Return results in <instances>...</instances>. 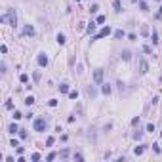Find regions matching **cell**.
<instances>
[{"label":"cell","mask_w":162,"mask_h":162,"mask_svg":"<svg viewBox=\"0 0 162 162\" xmlns=\"http://www.w3.org/2000/svg\"><path fill=\"white\" fill-rule=\"evenodd\" d=\"M6 21H8L12 27H15V25H17V15H15V12H13V10H8V12H6Z\"/></svg>","instance_id":"cell-1"},{"label":"cell","mask_w":162,"mask_h":162,"mask_svg":"<svg viewBox=\"0 0 162 162\" xmlns=\"http://www.w3.org/2000/svg\"><path fill=\"white\" fill-rule=\"evenodd\" d=\"M46 124H48V122H46L44 118H34V124H32V126H34L36 132H44V130H46Z\"/></svg>","instance_id":"cell-2"},{"label":"cell","mask_w":162,"mask_h":162,"mask_svg":"<svg viewBox=\"0 0 162 162\" xmlns=\"http://www.w3.org/2000/svg\"><path fill=\"white\" fill-rule=\"evenodd\" d=\"M93 82L95 84H101L103 82V69H95L93 71Z\"/></svg>","instance_id":"cell-3"},{"label":"cell","mask_w":162,"mask_h":162,"mask_svg":"<svg viewBox=\"0 0 162 162\" xmlns=\"http://www.w3.org/2000/svg\"><path fill=\"white\" fill-rule=\"evenodd\" d=\"M139 73H141V75H147V73H149V63H147L145 59L139 61Z\"/></svg>","instance_id":"cell-4"},{"label":"cell","mask_w":162,"mask_h":162,"mask_svg":"<svg viewBox=\"0 0 162 162\" xmlns=\"http://www.w3.org/2000/svg\"><path fill=\"white\" fill-rule=\"evenodd\" d=\"M109 34H111V27H103L97 34H95V36H93V38L97 40V38H103V36H109Z\"/></svg>","instance_id":"cell-5"},{"label":"cell","mask_w":162,"mask_h":162,"mask_svg":"<svg viewBox=\"0 0 162 162\" xmlns=\"http://www.w3.org/2000/svg\"><path fill=\"white\" fill-rule=\"evenodd\" d=\"M36 61H38V65H40V67H46V65H48V57H46V54H38Z\"/></svg>","instance_id":"cell-6"},{"label":"cell","mask_w":162,"mask_h":162,"mask_svg":"<svg viewBox=\"0 0 162 162\" xmlns=\"http://www.w3.org/2000/svg\"><path fill=\"white\" fill-rule=\"evenodd\" d=\"M112 8H114L116 12H122V4H120V0H114V2H112Z\"/></svg>","instance_id":"cell-7"},{"label":"cell","mask_w":162,"mask_h":162,"mask_svg":"<svg viewBox=\"0 0 162 162\" xmlns=\"http://www.w3.org/2000/svg\"><path fill=\"white\" fill-rule=\"evenodd\" d=\"M122 59H124V61H130V59H132V54H130L128 50H124V52H122Z\"/></svg>","instance_id":"cell-8"},{"label":"cell","mask_w":162,"mask_h":162,"mask_svg":"<svg viewBox=\"0 0 162 162\" xmlns=\"http://www.w3.org/2000/svg\"><path fill=\"white\" fill-rule=\"evenodd\" d=\"M143 151H145V145H139V147H135V155H137V156H139V155H143Z\"/></svg>","instance_id":"cell-9"},{"label":"cell","mask_w":162,"mask_h":162,"mask_svg":"<svg viewBox=\"0 0 162 162\" xmlns=\"http://www.w3.org/2000/svg\"><path fill=\"white\" fill-rule=\"evenodd\" d=\"M59 92H61V93H67V92H69V84H61V86H59Z\"/></svg>","instance_id":"cell-10"},{"label":"cell","mask_w":162,"mask_h":162,"mask_svg":"<svg viewBox=\"0 0 162 162\" xmlns=\"http://www.w3.org/2000/svg\"><path fill=\"white\" fill-rule=\"evenodd\" d=\"M23 32H25V34H31V36H32V34H34V29L31 27V25H27V27H25V31H23Z\"/></svg>","instance_id":"cell-11"},{"label":"cell","mask_w":162,"mask_h":162,"mask_svg":"<svg viewBox=\"0 0 162 162\" xmlns=\"http://www.w3.org/2000/svg\"><path fill=\"white\" fill-rule=\"evenodd\" d=\"M101 92H103L105 95H109V93H111V86H109V84H105V86L101 88Z\"/></svg>","instance_id":"cell-12"},{"label":"cell","mask_w":162,"mask_h":162,"mask_svg":"<svg viewBox=\"0 0 162 162\" xmlns=\"http://www.w3.org/2000/svg\"><path fill=\"white\" fill-rule=\"evenodd\" d=\"M114 36H116V38H122V36H124V31H122V29L114 31Z\"/></svg>","instance_id":"cell-13"},{"label":"cell","mask_w":162,"mask_h":162,"mask_svg":"<svg viewBox=\"0 0 162 162\" xmlns=\"http://www.w3.org/2000/svg\"><path fill=\"white\" fill-rule=\"evenodd\" d=\"M153 44H158V34H156V31H153Z\"/></svg>","instance_id":"cell-14"},{"label":"cell","mask_w":162,"mask_h":162,"mask_svg":"<svg viewBox=\"0 0 162 162\" xmlns=\"http://www.w3.org/2000/svg\"><path fill=\"white\" fill-rule=\"evenodd\" d=\"M57 42L63 46V44H65V36H63V34H57Z\"/></svg>","instance_id":"cell-15"},{"label":"cell","mask_w":162,"mask_h":162,"mask_svg":"<svg viewBox=\"0 0 162 162\" xmlns=\"http://www.w3.org/2000/svg\"><path fill=\"white\" fill-rule=\"evenodd\" d=\"M93 31H95V23H93V21H92V23H90V27H88V32H90V34H92V32H93Z\"/></svg>","instance_id":"cell-16"},{"label":"cell","mask_w":162,"mask_h":162,"mask_svg":"<svg viewBox=\"0 0 162 162\" xmlns=\"http://www.w3.org/2000/svg\"><path fill=\"white\" fill-rule=\"evenodd\" d=\"M141 34H143V36H147V34H149V27H145V25H143V27H141Z\"/></svg>","instance_id":"cell-17"},{"label":"cell","mask_w":162,"mask_h":162,"mask_svg":"<svg viewBox=\"0 0 162 162\" xmlns=\"http://www.w3.org/2000/svg\"><path fill=\"white\" fill-rule=\"evenodd\" d=\"M25 103H27V105H32V103H34V97H32V95H29L27 99H25Z\"/></svg>","instance_id":"cell-18"},{"label":"cell","mask_w":162,"mask_h":162,"mask_svg":"<svg viewBox=\"0 0 162 162\" xmlns=\"http://www.w3.org/2000/svg\"><path fill=\"white\" fill-rule=\"evenodd\" d=\"M139 8H141V12H147V10H149V6H147L145 2H141V4H139Z\"/></svg>","instance_id":"cell-19"},{"label":"cell","mask_w":162,"mask_h":162,"mask_svg":"<svg viewBox=\"0 0 162 162\" xmlns=\"http://www.w3.org/2000/svg\"><path fill=\"white\" fill-rule=\"evenodd\" d=\"M69 97H71V99H76V97H78V92H76V90H75V92H71V93H69Z\"/></svg>","instance_id":"cell-20"},{"label":"cell","mask_w":162,"mask_h":162,"mask_svg":"<svg viewBox=\"0 0 162 162\" xmlns=\"http://www.w3.org/2000/svg\"><path fill=\"white\" fill-rule=\"evenodd\" d=\"M13 118H15V120H19V118H23V114H21L19 111H15V112H13Z\"/></svg>","instance_id":"cell-21"},{"label":"cell","mask_w":162,"mask_h":162,"mask_svg":"<svg viewBox=\"0 0 162 162\" xmlns=\"http://www.w3.org/2000/svg\"><path fill=\"white\" fill-rule=\"evenodd\" d=\"M10 132H12V134H15V132H19V130H17V126H15V124H10Z\"/></svg>","instance_id":"cell-22"},{"label":"cell","mask_w":162,"mask_h":162,"mask_svg":"<svg viewBox=\"0 0 162 162\" xmlns=\"http://www.w3.org/2000/svg\"><path fill=\"white\" fill-rule=\"evenodd\" d=\"M54 137H48V139H46V145H48V147H52V145H54Z\"/></svg>","instance_id":"cell-23"},{"label":"cell","mask_w":162,"mask_h":162,"mask_svg":"<svg viewBox=\"0 0 162 162\" xmlns=\"http://www.w3.org/2000/svg\"><path fill=\"white\" fill-rule=\"evenodd\" d=\"M48 105H50V107H55V105H57V99H50Z\"/></svg>","instance_id":"cell-24"},{"label":"cell","mask_w":162,"mask_h":162,"mask_svg":"<svg viewBox=\"0 0 162 162\" xmlns=\"http://www.w3.org/2000/svg\"><path fill=\"white\" fill-rule=\"evenodd\" d=\"M147 132H155V124H147Z\"/></svg>","instance_id":"cell-25"},{"label":"cell","mask_w":162,"mask_h":162,"mask_svg":"<svg viewBox=\"0 0 162 162\" xmlns=\"http://www.w3.org/2000/svg\"><path fill=\"white\" fill-rule=\"evenodd\" d=\"M31 158H32V160L36 162V160H40V155H38V153H34V155H32V156H31Z\"/></svg>","instance_id":"cell-26"},{"label":"cell","mask_w":162,"mask_h":162,"mask_svg":"<svg viewBox=\"0 0 162 162\" xmlns=\"http://www.w3.org/2000/svg\"><path fill=\"white\" fill-rule=\"evenodd\" d=\"M90 10H92V13H95V12H97V10H99V8H97V4H93V6H92V8H90Z\"/></svg>","instance_id":"cell-27"},{"label":"cell","mask_w":162,"mask_h":162,"mask_svg":"<svg viewBox=\"0 0 162 162\" xmlns=\"http://www.w3.org/2000/svg\"><path fill=\"white\" fill-rule=\"evenodd\" d=\"M97 23H105V15H99L97 17Z\"/></svg>","instance_id":"cell-28"},{"label":"cell","mask_w":162,"mask_h":162,"mask_svg":"<svg viewBox=\"0 0 162 162\" xmlns=\"http://www.w3.org/2000/svg\"><path fill=\"white\" fill-rule=\"evenodd\" d=\"M55 156H57V155H55V153H50V155H48V160H54Z\"/></svg>","instance_id":"cell-29"},{"label":"cell","mask_w":162,"mask_h":162,"mask_svg":"<svg viewBox=\"0 0 162 162\" xmlns=\"http://www.w3.org/2000/svg\"><path fill=\"white\" fill-rule=\"evenodd\" d=\"M19 135H21V137L25 139V137H27V132H25V130H19Z\"/></svg>","instance_id":"cell-30"}]
</instances>
